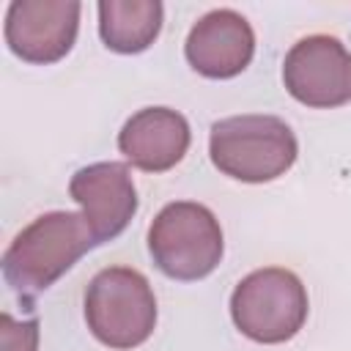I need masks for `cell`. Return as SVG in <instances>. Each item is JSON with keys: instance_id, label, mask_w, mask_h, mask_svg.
Here are the masks:
<instances>
[{"instance_id": "obj_7", "label": "cell", "mask_w": 351, "mask_h": 351, "mask_svg": "<svg viewBox=\"0 0 351 351\" xmlns=\"http://www.w3.org/2000/svg\"><path fill=\"white\" fill-rule=\"evenodd\" d=\"M80 11L77 0H14L5 11V44L25 63H58L77 41Z\"/></svg>"}, {"instance_id": "obj_3", "label": "cell", "mask_w": 351, "mask_h": 351, "mask_svg": "<svg viewBox=\"0 0 351 351\" xmlns=\"http://www.w3.org/2000/svg\"><path fill=\"white\" fill-rule=\"evenodd\" d=\"M85 324L107 348L143 346L156 329V296L145 274L132 266L101 269L85 291Z\"/></svg>"}, {"instance_id": "obj_8", "label": "cell", "mask_w": 351, "mask_h": 351, "mask_svg": "<svg viewBox=\"0 0 351 351\" xmlns=\"http://www.w3.org/2000/svg\"><path fill=\"white\" fill-rule=\"evenodd\" d=\"M69 195L82 206L99 244L112 241L137 214V189L123 162H93L80 167L69 181Z\"/></svg>"}, {"instance_id": "obj_11", "label": "cell", "mask_w": 351, "mask_h": 351, "mask_svg": "<svg viewBox=\"0 0 351 351\" xmlns=\"http://www.w3.org/2000/svg\"><path fill=\"white\" fill-rule=\"evenodd\" d=\"M165 5L159 0H101L99 36L118 55L145 52L162 30Z\"/></svg>"}, {"instance_id": "obj_4", "label": "cell", "mask_w": 351, "mask_h": 351, "mask_svg": "<svg viewBox=\"0 0 351 351\" xmlns=\"http://www.w3.org/2000/svg\"><path fill=\"white\" fill-rule=\"evenodd\" d=\"M148 252L154 266L181 282L208 277L225 252L219 219L195 200L167 203L148 228Z\"/></svg>"}, {"instance_id": "obj_9", "label": "cell", "mask_w": 351, "mask_h": 351, "mask_svg": "<svg viewBox=\"0 0 351 351\" xmlns=\"http://www.w3.org/2000/svg\"><path fill=\"white\" fill-rule=\"evenodd\" d=\"M184 55L200 77H239L255 55L252 25L233 8H214L192 25L184 44Z\"/></svg>"}, {"instance_id": "obj_1", "label": "cell", "mask_w": 351, "mask_h": 351, "mask_svg": "<svg viewBox=\"0 0 351 351\" xmlns=\"http://www.w3.org/2000/svg\"><path fill=\"white\" fill-rule=\"evenodd\" d=\"M99 241L82 211H47L25 225L3 252V277L22 299L47 291Z\"/></svg>"}, {"instance_id": "obj_2", "label": "cell", "mask_w": 351, "mask_h": 351, "mask_svg": "<svg viewBox=\"0 0 351 351\" xmlns=\"http://www.w3.org/2000/svg\"><path fill=\"white\" fill-rule=\"evenodd\" d=\"M299 154L293 129L277 115H230L211 123L208 156L211 165L244 184H266L285 176Z\"/></svg>"}, {"instance_id": "obj_10", "label": "cell", "mask_w": 351, "mask_h": 351, "mask_svg": "<svg viewBox=\"0 0 351 351\" xmlns=\"http://www.w3.org/2000/svg\"><path fill=\"white\" fill-rule=\"evenodd\" d=\"M192 143L186 118L170 107H143L118 132V151L145 173L176 167Z\"/></svg>"}, {"instance_id": "obj_5", "label": "cell", "mask_w": 351, "mask_h": 351, "mask_svg": "<svg viewBox=\"0 0 351 351\" xmlns=\"http://www.w3.org/2000/svg\"><path fill=\"white\" fill-rule=\"evenodd\" d=\"M310 299L304 282L282 266H263L239 280L230 293V318L252 343L277 346L299 335Z\"/></svg>"}, {"instance_id": "obj_12", "label": "cell", "mask_w": 351, "mask_h": 351, "mask_svg": "<svg viewBox=\"0 0 351 351\" xmlns=\"http://www.w3.org/2000/svg\"><path fill=\"white\" fill-rule=\"evenodd\" d=\"M0 351H38V321H14L8 313L0 315Z\"/></svg>"}, {"instance_id": "obj_6", "label": "cell", "mask_w": 351, "mask_h": 351, "mask_svg": "<svg viewBox=\"0 0 351 351\" xmlns=\"http://www.w3.org/2000/svg\"><path fill=\"white\" fill-rule=\"evenodd\" d=\"M282 85L304 107H343L351 101V52L337 36H304L282 60Z\"/></svg>"}]
</instances>
